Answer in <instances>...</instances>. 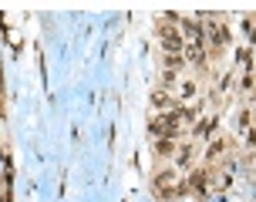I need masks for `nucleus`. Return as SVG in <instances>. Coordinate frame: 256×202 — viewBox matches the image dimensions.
Returning <instances> with one entry per match:
<instances>
[{
    "label": "nucleus",
    "mask_w": 256,
    "mask_h": 202,
    "mask_svg": "<svg viewBox=\"0 0 256 202\" xmlns=\"http://www.w3.org/2000/svg\"><path fill=\"white\" fill-rule=\"evenodd\" d=\"M155 192H158L162 199H176V196H182V192H186V178H182V172H176V168H162V172L155 176Z\"/></svg>",
    "instance_id": "nucleus-1"
},
{
    "label": "nucleus",
    "mask_w": 256,
    "mask_h": 202,
    "mask_svg": "<svg viewBox=\"0 0 256 202\" xmlns=\"http://www.w3.org/2000/svg\"><path fill=\"white\" fill-rule=\"evenodd\" d=\"M152 148H155V155H172L176 152V138H158V142H152Z\"/></svg>",
    "instance_id": "nucleus-3"
},
{
    "label": "nucleus",
    "mask_w": 256,
    "mask_h": 202,
    "mask_svg": "<svg viewBox=\"0 0 256 202\" xmlns=\"http://www.w3.org/2000/svg\"><path fill=\"white\" fill-rule=\"evenodd\" d=\"M226 152H230V138H216L212 145H209V152H206V165H209V162H219Z\"/></svg>",
    "instance_id": "nucleus-2"
}]
</instances>
